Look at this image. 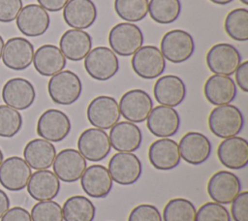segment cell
I'll return each instance as SVG.
<instances>
[{
    "mask_svg": "<svg viewBox=\"0 0 248 221\" xmlns=\"http://www.w3.org/2000/svg\"><path fill=\"white\" fill-rule=\"evenodd\" d=\"M243 126L244 116L241 110L231 104L217 106L208 116V127L211 133L221 139L237 136Z\"/></svg>",
    "mask_w": 248,
    "mask_h": 221,
    "instance_id": "6da1fadb",
    "label": "cell"
},
{
    "mask_svg": "<svg viewBox=\"0 0 248 221\" xmlns=\"http://www.w3.org/2000/svg\"><path fill=\"white\" fill-rule=\"evenodd\" d=\"M47 92L55 104L69 106L77 102L80 97L82 83L76 73L64 70L49 79Z\"/></svg>",
    "mask_w": 248,
    "mask_h": 221,
    "instance_id": "7a4b0ae2",
    "label": "cell"
},
{
    "mask_svg": "<svg viewBox=\"0 0 248 221\" xmlns=\"http://www.w3.org/2000/svg\"><path fill=\"white\" fill-rule=\"evenodd\" d=\"M143 40L142 31L132 22H120L114 25L108 33L110 49L121 56L134 54L142 47Z\"/></svg>",
    "mask_w": 248,
    "mask_h": 221,
    "instance_id": "3957f363",
    "label": "cell"
},
{
    "mask_svg": "<svg viewBox=\"0 0 248 221\" xmlns=\"http://www.w3.org/2000/svg\"><path fill=\"white\" fill-rule=\"evenodd\" d=\"M160 50L165 59L171 63L185 62L195 51L194 38L182 29L170 30L161 40Z\"/></svg>",
    "mask_w": 248,
    "mask_h": 221,
    "instance_id": "277c9868",
    "label": "cell"
},
{
    "mask_svg": "<svg viewBox=\"0 0 248 221\" xmlns=\"http://www.w3.org/2000/svg\"><path fill=\"white\" fill-rule=\"evenodd\" d=\"M84 69L94 79L106 81L116 75L119 69L117 55L107 47H96L84 58Z\"/></svg>",
    "mask_w": 248,
    "mask_h": 221,
    "instance_id": "5b68a950",
    "label": "cell"
},
{
    "mask_svg": "<svg viewBox=\"0 0 248 221\" xmlns=\"http://www.w3.org/2000/svg\"><path fill=\"white\" fill-rule=\"evenodd\" d=\"M86 116L92 126L107 130L119 121L121 113L118 103L113 97L100 95L88 104Z\"/></svg>",
    "mask_w": 248,
    "mask_h": 221,
    "instance_id": "8992f818",
    "label": "cell"
},
{
    "mask_svg": "<svg viewBox=\"0 0 248 221\" xmlns=\"http://www.w3.org/2000/svg\"><path fill=\"white\" fill-rule=\"evenodd\" d=\"M108 170L117 184L132 185L140 179L142 166L140 158L133 152H117L109 159Z\"/></svg>",
    "mask_w": 248,
    "mask_h": 221,
    "instance_id": "52a82bcc",
    "label": "cell"
},
{
    "mask_svg": "<svg viewBox=\"0 0 248 221\" xmlns=\"http://www.w3.org/2000/svg\"><path fill=\"white\" fill-rule=\"evenodd\" d=\"M133 71L141 79H153L160 77L166 68V59L155 46H142L131 60Z\"/></svg>",
    "mask_w": 248,
    "mask_h": 221,
    "instance_id": "ba28073f",
    "label": "cell"
},
{
    "mask_svg": "<svg viewBox=\"0 0 248 221\" xmlns=\"http://www.w3.org/2000/svg\"><path fill=\"white\" fill-rule=\"evenodd\" d=\"M71 120L62 110L48 109L45 110L37 121V134L50 142L63 141L71 132Z\"/></svg>",
    "mask_w": 248,
    "mask_h": 221,
    "instance_id": "9c48e42d",
    "label": "cell"
},
{
    "mask_svg": "<svg viewBox=\"0 0 248 221\" xmlns=\"http://www.w3.org/2000/svg\"><path fill=\"white\" fill-rule=\"evenodd\" d=\"M206 65L215 75L231 76L241 63L238 49L231 44L219 43L212 46L206 53Z\"/></svg>",
    "mask_w": 248,
    "mask_h": 221,
    "instance_id": "30bf717a",
    "label": "cell"
},
{
    "mask_svg": "<svg viewBox=\"0 0 248 221\" xmlns=\"http://www.w3.org/2000/svg\"><path fill=\"white\" fill-rule=\"evenodd\" d=\"M121 115L133 123L145 121L153 109L150 95L142 89H131L125 92L118 103Z\"/></svg>",
    "mask_w": 248,
    "mask_h": 221,
    "instance_id": "8fae6325",
    "label": "cell"
},
{
    "mask_svg": "<svg viewBox=\"0 0 248 221\" xmlns=\"http://www.w3.org/2000/svg\"><path fill=\"white\" fill-rule=\"evenodd\" d=\"M78 149L88 161H102L111 149L109 137L103 129L95 127L85 129L78 139Z\"/></svg>",
    "mask_w": 248,
    "mask_h": 221,
    "instance_id": "7c38bea8",
    "label": "cell"
},
{
    "mask_svg": "<svg viewBox=\"0 0 248 221\" xmlns=\"http://www.w3.org/2000/svg\"><path fill=\"white\" fill-rule=\"evenodd\" d=\"M52 168L59 180L72 183L80 179L87 168V162L78 150L65 148L56 154Z\"/></svg>",
    "mask_w": 248,
    "mask_h": 221,
    "instance_id": "4fadbf2b",
    "label": "cell"
},
{
    "mask_svg": "<svg viewBox=\"0 0 248 221\" xmlns=\"http://www.w3.org/2000/svg\"><path fill=\"white\" fill-rule=\"evenodd\" d=\"M241 192L239 177L229 171H219L211 175L207 182L209 197L221 205L231 204Z\"/></svg>",
    "mask_w": 248,
    "mask_h": 221,
    "instance_id": "5bb4252c",
    "label": "cell"
},
{
    "mask_svg": "<svg viewBox=\"0 0 248 221\" xmlns=\"http://www.w3.org/2000/svg\"><path fill=\"white\" fill-rule=\"evenodd\" d=\"M32 174L30 166L18 156H11L0 165V184L9 191L23 190Z\"/></svg>",
    "mask_w": 248,
    "mask_h": 221,
    "instance_id": "9a60e30c",
    "label": "cell"
},
{
    "mask_svg": "<svg viewBox=\"0 0 248 221\" xmlns=\"http://www.w3.org/2000/svg\"><path fill=\"white\" fill-rule=\"evenodd\" d=\"M34 46L26 38L13 37L4 45L2 51L3 64L15 71H23L33 62Z\"/></svg>",
    "mask_w": 248,
    "mask_h": 221,
    "instance_id": "2e32d148",
    "label": "cell"
},
{
    "mask_svg": "<svg viewBox=\"0 0 248 221\" xmlns=\"http://www.w3.org/2000/svg\"><path fill=\"white\" fill-rule=\"evenodd\" d=\"M1 95L5 105L16 110H24L33 105L36 99V90L28 79L13 78L6 81Z\"/></svg>",
    "mask_w": 248,
    "mask_h": 221,
    "instance_id": "e0dca14e",
    "label": "cell"
},
{
    "mask_svg": "<svg viewBox=\"0 0 248 221\" xmlns=\"http://www.w3.org/2000/svg\"><path fill=\"white\" fill-rule=\"evenodd\" d=\"M16 20V27L26 37L44 35L50 24L47 11L38 4H28L22 7Z\"/></svg>",
    "mask_w": 248,
    "mask_h": 221,
    "instance_id": "ac0fdd59",
    "label": "cell"
},
{
    "mask_svg": "<svg viewBox=\"0 0 248 221\" xmlns=\"http://www.w3.org/2000/svg\"><path fill=\"white\" fill-rule=\"evenodd\" d=\"M146 120L149 132L158 138L174 136L180 127V116L177 110L168 106L160 105L153 108Z\"/></svg>",
    "mask_w": 248,
    "mask_h": 221,
    "instance_id": "d6986e66",
    "label": "cell"
},
{
    "mask_svg": "<svg viewBox=\"0 0 248 221\" xmlns=\"http://www.w3.org/2000/svg\"><path fill=\"white\" fill-rule=\"evenodd\" d=\"M181 159L194 166L204 163L211 154V142L209 139L200 132H188L178 143Z\"/></svg>",
    "mask_w": 248,
    "mask_h": 221,
    "instance_id": "ffe728a7",
    "label": "cell"
},
{
    "mask_svg": "<svg viewBox=\"0 0 248 221\" xmlns=\"http://www.w3.org/2000/svg\"><path fill=\"white\" fill-rule=\"evenodd\" d=\"M80 185L91 198H106L111 191L113 180L107 167L99 164L87 167L80 177Z\"/></svg>",
    "mask_w": 248,
    "mask_h": 221,
    "instance_id": "44dd1931",
    "label": "cell"
},
{
    "mask_svg": "<svg viewBox=\"0 0 248 221\" xmlns=\"http://www.w3.org/2000/svg\"><path fill=\"white\" fill-rule=\"evenodd\" d=\"M220 163L232 170H240L248 165V142L238 136L224 139L218 145Z\"/></svg>",
    "mask_w": 248,
    "mask_h": 221,
    "instance_id": "7402d4cb",
    "label": "cell"
},
{
    "mask_svg": "<svg viewBox=\"0 0 248 221\" xmlns=\"http://www.w3.org/2000/svg\"><path fill=\"white\" fill-rule=\"evenodd\" d=\"M150 164L159 171H170L176 168L181 160L178 143L169 138L153 142L148 149Z\"/></svg>",
    "mask_w": 248,
    "mask_h": 221,
    "instance_id": "603a6c76",
    "label": "cell"
},
{
    "mask_svg": "<svg viewBox=\"0 0 248 221\" xmlns=\"http://www.w3.org/2000/svg\"><path fill=\"white\" fill-rule=\"evenodd\" d=\"M187 89L181 78L175 75L160 77L154 84L155 100L163 106L174 108L180 105L186 97Z\"/></svg>",
    "mask_w": 248,
    "mask_h": 221,
    "instance_id": "cb8c5ba5",
    "label": "cell"
},
{
    "mask_svg": "<svg viewBox=\"0 0 248 221\" xmlns=\"http://www.w3.org/2000/svg\"><path fill=\"white\" fill-rule=\"evenodd\" d=\"M97 8L92 0H69L63 8V18L74 29H87L97 18Z\"/></svg>",
    "mask_w": 248,
    "mask_h": 221,
    "instance_id": "d4e9b609",
    "label": "cell"
},
{
    "mask_svg": "<svg viewBox=\"0 0 248 221\" xmlns=\"http://www.w3.org/2000/svg\"><path fill=\"white\" fill-rule=\"evenodd\" d=\"M108 137L111 147L118 152H134L142 142L141 130L130 121L117 122L110 128Z\"/></svg>",
    "mask_w": 248,
    "mask_h": 221,
    "instance_id": "484cf974",
    "label": "cell"
},
{
    "mask_svg": "<svg viewBox=\"0 0 248 221\" xmlns=\"http://www.w3.org/2000/svg\"><path fill=\"white\" fill-rule=\"evenodd\" d=\"M59 48L65 58L71 61H80L86 57L92 48V38L81 29H69L59 40Z\"/></svg>",
    "mask_w": 248,
    "mask_h": 221,
    "instance_id": "4316f807",
    "label": "cell"
},
{
    "mask_svg": "<svg viewBox=\"0 0 248 221\" xmlns=\"http://www.w3.org/2000/svg\"><path fill=\"white\" fill-rule=\"evenodd\" d=\"M27 192L38 202L53 200L60 191V180L56 174L47 170L36 171L27 183Z\"/></svg>",
    "mask_w": 248,
    "mask_h": 221,
    "instance_id": "83f0119b",
    "label": "cell"
},
{
    "mask_svg": "<svg viewBox=\"0 0 248 221\" xmlns=\"http://www.w3.org/2000/svg\"><path fill=\"white\" fill-rule=\"evenodd\" d=\"M236 85L233 79L229 76L212 75L203 86V93L206 100L214 106L228 105L232 102L236 96Z\"/></svg>",
    "mask_w": 248,
    "mask_h": 221,
    "instance_id": "f1b7e54d",
    "label": "cell"
},
{
    "mask_svg": "<svg viewBox=\"0 0 248 221\" xmlns=\"http://www.w3.org/2000/svg\"><path fill=\"white\" fill-rule=\"evenodd\" d=\"M32 63L41 76L52 77L63 71L66 66V58L58 47L46 44L37 48Z\"/></svg>",
    "mask_w": 248,
    "mask_h": 221,
    "instance_id": "f546056e",
    "label": "cell"
},
{
    "mask_svg": "<svg viewBox=\"0 0 248 221\" xmlns=\"http://www.w3.org/2000/svg\"><path fill=\"white\" fill-rule=\"evenodd\" d=\"M54 144L45 139L29 141L23 149V157L31 169L36 171L47 170L56 157Z\"/></svg>",
    "mask_w": 248,
    "mask_h": 221,
    "instance_id": "4dcf8cb0",
    "label": "cell"
},
{
    "mask_svg": "<svg viewBox=\"0 0 248 221\" xmlns=\"http://www.w3.org/2000/svg\"><path fill=\"white\" fill-rule=\"evenodd\" d=\"M64 221H93L96 207L85 196L76 195L68 198L62 207Z\"/></svg>",
    "mask_w": 248,
    "mask_h": 221,
    "instance_id": "1f68e13d",
    "label": "cell"
},
{
    "mask_svg": "<svg viewBox=\"0 0 248 221\" xmlns=\"http://www.w3.org/2000/svg\"><path fill=\"white\" fill-rule=\"evenodd\" d=\"M181 12L180 0H150L148 13L157 23L170 24L174 22Z\"/></svg>",
    "mask_w": 248,
    "mask_h": 221,
    "instance_id": "d6a6232c",
    "label": "cell"
},
{
    "mask_svg": "<svg viewBox=\"0 0 248 221\" xmlns=\"http://www.w3.org/2000/svg\"><path fill=\"white\" fill-rule=\"evenodd\" d=\"M197 209L194 204L185 198L170 200L163 210L164 221H196Z\"/></svg>",
    "mask_w": 248,
    "mask_h": 221,
    "instance_id": "836d02e7",
    "label": "cell"
},
{
    "mask_svg": "<svg viewBox=\"0 0 248 221\" xmlns=\"http://www.w3.org/2000/svg\"><path fill=\"white\" fill-rule=\"evenodd\" d=\"M226 33L233 40L245 42L248 40V10L238 8L231 11L224 23Z\"/></svg>",
    "mask_w": 248,
    "mask_h": 221,
    "instance_id": "e575fe53",
    "label": "cell"
},
{
    "mask_svg": "<svg viewBox=\"0 0 248 221\" xmlns=\"http://www.w3.org/2000/svg\"><path fill=\"white\" fill-rule=\"evenodd\" d=\"M116 15L125 21L137 22L148 13V0H114Z\"/></svg>",
    "mask_w": 248,
    "mask_h": 221,
    "instance_id": "d590c367",
    "label": "cell"
},
{
    "mask_svg": "<svg viewBox=\"0 0 248 221\" xmlns=\"http://www.w3.org/2000/svg\"><path fill=\"white\" fill-rule=\"evenodd\" d=\"M20 112L7 105H0V137L13 138L22 128Z\"/></svg>",
    "mask_w": 248,
    "mask_h": 221,
    "instance_id": "8d00e7d4",
    "label": "cell"
},
{
    "mask_svg": "<svg viewBox=\"0 0 248 221\" xmlns=\"http://www.w3.org/2000/svg\"><path fill=\"white\" fill-rule=\"evenodd\" d=\"M30 215L32 221H64L62 206L52 200L35 204Z\"/></svg>",
    "mask_w": 248,
    "mask_h": 221,
    "instance_id": "74e56055",
    "label": "cell"
},
{
    "mask_svg": "<svg viewBox=\"0 0 248 221\" xmlns=\"http://www.w3.org/2000/svg\"><path fill=\"white\" fill-rule=\"evenodd\" d=\"M196 221H231V215L225 205L207 202L197 210Z\"/></svg>",
    "mask_w": 248,
    "mask_h": 221,
    "instance_id": "f35d334b",
    "label": "cell"
},
{
    "mask_svg": "<svg viewBox=\"0 0 248 221\" xmlns=\"http://www.w3.org/2000/svg\"><path fill=\"white\" fill-rule=\"evenodd\" d=\"M128 221H162V215L155 205L141 204L131 210Z\"/></svg>",
    "mask_w": 248,
    "mask_h": 221,
    "instance_id": "ab89813d",
    "label": "cell"
},
{
    "mask_svg": "<svg viewBox=\"0 0 248 221\" xmlns=\"http://www.w3.org/2000/svg\"><path fill=\"white\" fill-rule=\"evenodd\" d=\"M22 7V0H0V22L9 23L16 20Z\"/></svg>",
    "mask_w": 248,
    "mask_h": 221,
    "instance_id": "60d3db41",
    "label": "cell"
},
{
    "mask_svg": "<svg viewBox=\"0 0 248 221\" xmlns=\"http://www.w3.org/2000/svg\"><path fill=\"white\" fill-rule=\"evenodd\" d=\"M231 204L233 221H248V191L240 192Z\"/></svg>",
    "mask_w": 248,
    "mask_h": 221,
    "instance_id": "b9f144b4",
    "label": "cell"
},
{
    "mask_svg": "<svg viewBox=\"0 0 248 221\" xmlns=\"http://www.w3.org/2000/svg\"><path fill=\"white\" fill-rule=\"evenodd\" d=\"M1 221H32L30 212L21 206L9 208L1 217Z\"/></svg>",
    "mask_w": 248,
    "mask_h": 221,
    "instance_id": "7bdbcfd3",
    "label": "cell"
},
{
    "mask_svg": "<svg viewBox=\"0 0 248 221\" xmlns=\"http://www.w3.org/2000/svg\"><path fill=\"white\" fill-rule=\"evenodd\" d=\"M234 73L236 84L243 92H248V61L240 63Z\"/></svg>",
    "mask_w": 248,
    "mask_h": 221,
    "instance_id": "ee69618b",
    "label": "cell"
},
{
    "mask_svg": "<svg viewBox=\"0 0 248 221\" xmlns=\"http://www.w3.org/2000/svg\"><path fill=\"white\" fill-rule=\"evenodd\" d=\"M39 5L48 12H59L61 11L69 0H37Z\"/></svg>",
    "mask_w": 248,
    "mask_h": 221,
    "instance_id": "f6af8a7d",
    "label": "cell"
},
{
    "mask_svg": "<svg viewBox=\"0 0 248 221\" xmlns=\"http://www.w3.org/2000/svg\"><path fill=\"white\" fill-rule=\"evenodd\" d=\"M10 208V199L8 195L0 189V219Z\"/></svg>",
    "mask_w": 248,
    "mask_h": 221,
    "instance_id": "bcb514c9",
    "label": "cell"
},
{
    "mask_svg": "<svg viewBox=\"0 0 248 221\" xmlns=\"http://www.w3.org/2000/svg\"><path fill=\"white\" fill-rule=\"evenodd\" d=\"M209 1H211L212 3L217 4V5H227L231 2H232L233 0H209Z\"/></svg>",
    "mask_w": 248,
    "mask_h": 221,
    "instance_id": "7dc6e473",
    "label": "cell"
},
{
    "mask_svg": "<svg viewBox=\"0 0 248 221\" xmlns=\"http://www.w3.org/2000/svg\"><path fill=\"white\" fill-rule=\"evenodd\" d=\"M4 45H5V43H4V40H3L2 36L0 35V59H1V57H2V51H3V47H4Z\"/></svg>",
    "mask_w": 248,
    "mask_h": 221,
    "instance_id": "c3c4849f",
    "label": "cell"
},
{
    "mask_svg": "<svg viewBox=\"0 0 248 221\" xmlns=\"http://www.w3.org/2000/svg\"><path fill=\"white\" fill-rule=\"evenodd\" d=\"M3 160H4V155H3V152H2V150H1V148H0V165L2 164Z\"/></svg>",
    "mask_w": 248,
    "mask_h": 221,
    "instance_id": "681fc988",
    "label": "cell"
},
{
    "mask_svg": "<svg viewBox=\"0 0 248 221\" xmlns=\"http://www.w3.org/2000/svg\"><path fill=\"white\" fill-rule=\"evenodd\" d=\"M241 3H243L244 5H248V0H239Z\"/></svg>",
    "mask_w": 248,
    "mask_h": 221,
    "instance_id": "f907efd6",
    "label": "cell"
}]
</instances>
